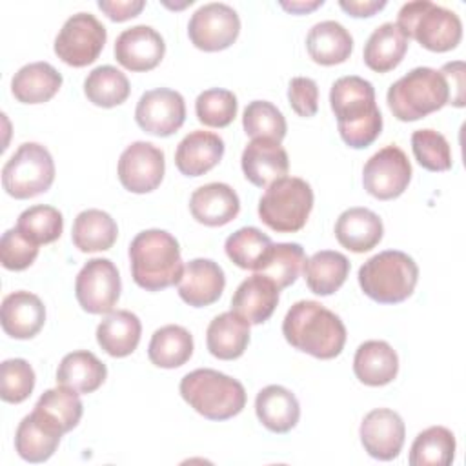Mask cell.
Returning <instances> with one entry per match:
<instances>
[{
	"label": "cell",
	"mask_w": 466,
	"mask_h": 466,
	"mask_svg": "<svg viewBox=\"0 0 466 466\" xmlns=\"http://www.w3.org/2000/svg\"><path fill=\"white\" fill-rule=\"evenodd\" d=\"M329 106L339 135L353 149H364L382 131V115L375 104L373 84L362 76H340L329 89Z\"/></svg>",
	"instance_id": "obj_1"
},
{
	"label": "cell",
	"mask_w": 466,
	"mask_h": 466,
	"mask_svg": "<svg viewBox=\"0 0 466 466\" xmlns=\"http://www.w3.org/2000/svg\"><path fill=\"white\" fill-rule=\"evenodd\" d=\"M282 335L295 350L322 360L339 357L346 344L344 322L317 300L295 302L282 320Z\"/></svg>",
	"instance_id": "obj_2"
},
{
	"label": "cell",
	"mask_w": 466,
	"mask_h": 466,
	"mask_svg": "<svg viewBox=\"0 0 466 466\" xmlns=\"http://www.w3.org/2000/svg\"><path fill=\"white\" fill-rule=\"evenodd\" d=\"M131 277L146 291L178 284L184 264L178 240L164 229H144L129 244Z\"/></svg>",
	"instance_id": "obj_3"
},
{
	"label": "cell",
	"mask_w": 466,
	"mask_h": 466,
	"mask_svg": "<svg viewBox=\"0 0 466 466\" xmlns=\"http://www.w3.org/2000/svg\"><path fill=\"white\" fill-rule=\"evenodd\" d=\"M178 390L182 399L209 420H228L246 406L244 386L237 379L211 368L189 371L182 377Z\"/></svg>",
	"instance_id": "obj_4"
},
{
	"label": "cell",
	"mask_w": 466,
	"mask_h": 466,
	"mask_svg": "<svg viewBox=\"0 0 466 466\" xmlns=\"http://www.w3.org/2000/svg\"><path fill=\"white\" fill-rule=\"evenodd\" d=\"M359 284L364 295L379 304H399L411 297L419 266L399 249H386L370 257L359 269Z\"/></svg>",
	"instance_id": "obj_5"
},
{
	"label": "cell",
	"mask_w": 466,
	"mask_h": 466,
	"mask_svg": "<svg viewBox=\"0 0 466 466\" xmlns=\"http://www.w3.org/2000/svg\"><path fill=\"white\" fill-rule=\"evenodd\" d=\"M386 102L395 118L413 122L442 109L450 102V89L441 71L415 67L390 86Z\"/></svg>",
	"instance_id": "obj_6"
},
{
	"label": "cell",
	"mask_w": 466,
	"mask_h": 466,
	"mask_svg": "<svg viewBox=\"0 0 466 466\" xmlns=\"http://www.w3.org/2000/svg\"><path fill=\"white\" fill-rule=\"evenodd\" d=\"M397 27L406 38L417 40L433 53L451 51L462 38L459 15L430 0L404 4L397 15Z\"/></svg>",
	"instance_id": "obj_7"
},
{
	"label": "cell",
	"mask_w": 466,
	"mask_h": 466,
	"mask_svg": "<svg viewBox=\"0 0 466 466\" xmlns=\"http://www.w3.org/2000/svg\"><path fill=\"white\" fill-rule=\"evenodd\" d=\"M313 209V189L299 177H284L266 187L258 200L260 220L277 233L300 231Z\"/></svg>",
	"instance_id": "obj_8"
},
{
	"label": "cell",
	"mask_w": 466,
	"mask_h": 466,
	"mask_svg": "<svg viewBox=\"0 0 466 466\" xmlns=\"http://www.w3.org/2000/svg\"><path fill=\"white\" fill-rule=\"evenodd\" d=\"M55 180V162L47 147L24 142L2 167V186L7 195L24 200L46 193Z\"/></svg>",
	"instance_id": "obj_9"
},
{
	"label": "cell",
	"mask_w": 466,
	"mask_h": 466,
	"mask_svg": "<svg viewBox=\"0 0 466 466\" xmlns=\"http://www.w3.org/2000/svg\"><path fill=\"white\" fill-rule=\"evenodd\" d=\"M107 31L91 13L69 16L55 38L56 56L73 67L93 64L104 49Z\"/></svg>",
	"instance_id": "obj_10"
},
{
	"label": "cell",
	"mask_w": 466,
	"mask_h": 466,
	"mask_svg": "<svg viewBox=\"0 0 466 466\" xmlns=\"http://www.w3.org/2000/svg\"><path fill=\"white\" fill-rule=\"evenodd\" d=\"M120 275L109 258L87 260L75 280V295L78 304L84 311L93 315L113 311L120 299Z\"/></svg>",
	"instance_id": "obj_11"
},
{
	"label": "cell",
	"mask_w": 466,
	"mask_h": 466,
	"mask_svg": "<svg viewBox=\"0 0 466 466\" xmlns=\"http://www.w3.org/2000/svg\"><path fill=\"white\" fill-rule=\"evenodd\" d=\"M411 180V164L399 146H384L368 158L362 169L364 189L379 198L391 200L400 197Z\"/></svg>",
	"instance_id": "obj_12"
},
{
	"label": "cell",
	"mask_w": 466,
	"mask_h": 466,
	"mask_svg": "<svg viewBox=\"0 0 466 466\" xmlns=\"http://www.w3.org/2000/svg\"><path fill=\"white\" fill-rule=\"evenodd\" d=\"M240 33L237 11L222 2L200 5L189 18L187 35L197 49L213 53L228 49Z\"/></svg>",
	"instance_id": "obj_13"
},
{
	"label": "cell",
	"mask_w": 466,
	"mask_h": 466,
	"mask_svg": "<svg viewBox=\"0 0 466 466\" xmlns=\"http://www.w3.org/2000/svg\"><path fill=\"white\" fill-rule=\"evenodd\" d=\"M164 151L151 142L137 140L118 158V180L127 191L137 195L157 189L164 178Z\"/></svg>",
	"instance_id": "obj_14"
},
{
	"label": "cell",
	"mask_w": 466,
	"mask_h": 466,
	"mask_svg": "<svg viewBox=\"0 0 466 466\" xmlns=\"http://www.w3.org/2000/svg\"><path fill=\"white\" fill-rule=\"evenodd\" d=\"M135 120L140 129L155 137H169L177 133L186 120L184 96L167 87L146 91L135 109Z\"/></svg>",
	"instance_id": "obj_15"
},
{
	"label": "cell",
	"mask_w": 466,
	"mask_h": 466,
	"mask_svg": "<svg viewBox=\"0 0 466 466\" xmlns=\"http://www.w3.org/2000/svg\"><path fill=\"white\" fill-rule=\"evenodd\" d=\"M404 422L400 415L390 408L371 410L360 422V442L373 459H397L404 446Z\"/></svg>",
	"instance_id": "obj_16"
},
{
	"label": "cell",
	"mask_w": 466,
	"mask_h": 466,
	"mask_svg": "<svg viewBox=\"0 0 466 466\" xmlns=\"http://www.w3.org/2000/svg\"><path fill=\"white\" fill-rule=\"evenodd\" d=\"M166 53L162 35L151 25L138 24L124 29L115 42L116 62L129 71H149L155 69Z\"/></svg>",
	"instance_id": "obj_17"
},
{
	"label": "cell",
	"mask_w": 466,
	"mask_h": 466,
	"mask_svg": "<svg viewBox=\"0 0 466 466\" xmlns=\"http://www.w3.org/2000/svg\"><path fill=\"white\" fill-rule=\"evenodd\" d=\"M240 166L244 177L257 187H268L284 178L289 169V158L280 142L269 138H253L242 151Z\"/></svg>",
	"instance_id": "obj_18"
},
{
	"label": "cell",
	"mask_w": 466,
	"mask_h": 466,
	"mask_svg": "<svg viewBox=\"0 0 466 466\" xmlns=\"http://www.w3.org/2000/svg\"><path fill=\"white\" fill-rule=\"evenodd\" d=\"M180 299L193 306L204 308L217 302L226 288L224 269L211 258H193L184 266L178 280Z\"/></svg>",
	"instance_id": "obj_19"
},
{
	"label": "cell",
	"mask_w": 466,
	"mask_h": 466,
	"mask_svg": "<svg viewBox=\"0 0 466 466\" xmlns=\"http://www.w3.org/2000/svg\"><path fill=\"white\" fill-rule=\"evenodd\" d=\"M189 211L197 222L218 228L226 226L238 215L240 200L231 186L224 182H209L191 193Z\"/></svg>",
	"instance_id": "obj_20"
},
{
	"label": "cell",
	"mask_w": 466,
	"mask_h": 466,
	"mask_svg": "<svg viewBox=\"0 0 466 466\" xmlns=\"http://www.w3.org/2000/svg\"><path fill=\"white\" fill-rule=\"evenodd\" d=\"M2 329L13 339H33L46 322L44 302L29 291H13L4 297L0 308Z\"/></svg>",
	"instance_id": "obj_21"
},
{
	"label": "cell",
	"mask_w": 466,
	"mask_h": 466,
	"mask_svg": "<svg viewBox=\"0 0 466 466\" xmlns=\"http://www.w3.org/2000/svg\"><path fill=\"white\" fill-rule=\"evenodd\" d=\"M224 149V140L217 133L195 129L178 142L175 166L186 177H200L222 160Z\"/></svg>",
	"instance_id": "obj_22"
},
{
	"label": "cell",
	"mask_w": 466,
	"mask_h": 466,
	"mask_svg": "<svg viewBox=\"0 0 466 466\" xmlns=\"http://www.w3.org/2000/svg\"><path fill=\"white\" fill-rule=\"evenodd\" d=\"M279 288L264 275H251L238 284L231 299V311L240 315L249 324L266 322L277 304H279Z\"/></svg>",
	"instance_id": "obj_23"
},
{
	"label": "cell",
	"mask_w": 466,
	"mask_h": 466,
	"mask_svg": "<svg viewBox=\"0 0 466 466\" xmlns=\"http://www.w3.org/2000/svg\"><path fill=\"white\" fill-rule=\"evenodd\" d=\"M384 226L380 217L368 208H350L335 222L339 244L353 253L373 249L382 240Z\"/></svg>",
	"instance_id": "obj_24"
},
{
	"label": "cell",
	"mask_w": 466,
	"mask_h": 466,
	"mask_svg": "<svg viewBox=\"0 0 466 466\" xmlns=\"http://www.w3.org/2000/svg\"><path fill=\"white\" fill-rule=\"evenodd\" d=\"M255 413L264 428L273 433H288L300 419V406L288 388L269 384L257 393Z\"/></svg>",
	"instance_id": "obj_25"
},
{
	"label": "cell",
	"mask_w": 466,
	"mask_h": 466,
	"mask_svg": "<svg viewBox=\"0 0 466 466\" xmlns=\"http://www.w3.org/2000/svg\"><path fill=\"white\" fill-rule=\"evenodd\" d=\"M353 373L366 386H386L399 373L397 351L386 340H366L355 351Z\"/></svg>",
	"instance_id": "obj_26"
},
{
	"label": "cell",
	"mask_w": 466,
	"mask_h": 466,
	"mask_svg": "<svg viewBox=\"0 0 466 466\" xmlns=\"http://www.w3.org/2000/svg\"><path fill=\"white\" fill-rule=\"evenodd\" d=\"M82 400L78 397V391L66 388V386H56L51 390H46L36 404L33 413L46 422L49 428H53L56 433L64 435L71 431L82 419Z\"/></svg>",
	"instance_id": "obj_27"
},
{
	"label": "cell",
	"mask_w": 466,
	"mask_h": 466,
	"mask_svg": "<svg viewBox=\"0 0 466 466\" xmlns=\"http://www.w3.org/2000/svg\"><path fill=\"white\" fill-rule=\"evenodd\" d=\"M206 344L209 353L220 360L238 359L249 344V322L235 311L220 313L208 326Z\"/></svg>",
	"instance_id": "obj_28"
},
{
	"label": "cell",
	"mask_w": 466,
	"mask_h": 466,
	"mask_svg": "<svg viewBox=\"0 0 466 466\" xmlns=\"http://www.w3.org/2000/svg\"><path fill=\"white\" fill-rule=\"evenodd\" d=\"M306 49L313 62L320 66H335L350 58L353 38L342 24L335 20H322L309 29L306 36Z\"/></svg>",
	"instance_id": "obj_29"
},
{
	"label": "cell",
	"mask_w": 466,
	"mask_h": 466,
	"mask_svg": "<svg viewBox=\"0 0 466 466\" xmlns=\"http://www.w3.org/2000/svg\"><path fill=\"white\" fill-rule=\"evenodd\" d=\"M140 333V319L127 309H116L109 311L98 324L96 342L107 355L120 359L131 355L137 350Z\"/></svg>",
	"instance_id": "obj_30"
},
{
	"label": "cell",
	"mask_w": 466,
	"mask_h": 466,
	"mask_svg": "<svg viewBox=\"0 0 466 466\" xmlns=\"http://www.w3.org/2000/svg\"><path fill=\"white\" fill-rule=\"evenodd\" d=\"M62 75L47 62L20 67L11 80V93L22 104H44L62 87Z\"/></svg>",
	"instance_id": "obj_31"
},
{
	"label": "cell",
	"mask_w": 466,
	"mask_h": 466,
	"mask_svg": "<svg viewBox=\"0 0 466 466\" xmlns=\"http://www.w3.org/2000/svg\"><path fill=\"white\" fill-rule=\"evenodd\" d=\"M408 51V38L393 22H384L371 31L364 44V64L377 73L395 69Z\"/></svg>",
	"instance_id": "obj_32"
},
{
	"label": "cell",
	"mask_w": 466,
	"mask_h": 466,
	"mask_svg": "<svg viewBox=\"0 0 466 466\" xmlns=\"http://www.w3.org/2000/svg\"><path fill=\"white\" fill-rule=\"evenodd\" d=\"M107 377L106 364L91 351L78 350L67 353L56 370V384L78 393L96 391Z\"/></svg>",
	"instance_id": "obj_33"
},
{
	"label": "cell",
	"mask_w": 466,
	"mask_h": 466,
	"mask_svg": "<svg viewBox=\"0 0 466 466\" xmlns=\"http://www.w3.org/2000/svg\"><path fill=\"white\" fill-rule=\"evenodd\" d=\"M302 271L309 291L328 297L346 282L350 275V260L339 251L322 249L306 258Z\"/></svg>",
	"instance_id": "obj_34"
},
{
	"label": "cell",
	"mask_w": 466,
	"mask_h": 466,
	"mask_svg": "<svg viewBox=\"0 0 466 466\" xmlns=\"http://www.w3.org/2000/svg\"><path fill=\"white\" fill-rule=\"evenodd\" d=\"M118 235L116 222L102 209H84L76 215L71 229L73 244L84 253L109 249Z\"/></svg>",
	"instance_id": "obj_35"
},
{
	"label": "cell",
	"mask_w": 466,
	"mask_h": 466,
	"mask_svg": "<svg viewBox=\"0 0 466 466\" xmlns=\"http://www.w3.org/2000/svg\"><path fill=\"white\" fill-rule=\"evenodd\" d=\"M193 355V337L178 324L158 328L149 340L147 357L157 368L173 370L186 364Z\"/></svg>",
	"instance_id": "obj_36"
},
{
	"label": "cell",
	"mask_w": 466,
	"mask_h": 466,
	"mask_svg": "<svg viewBox=\"0 0 466 466\" xmlns=\"http://www.w3.org/2000/svg\"><path fill=\"white\" fill-rule=\"evenodd\" d=\"M60 437V433H56L31 411L16 428L15 450L27 462H44L58 448Z\"/></svg>",
	"instance_id": "obj_37"
},
{
	"label": "cell",
	"mask_w": 466,
	"mask_h": 466,
	"mask_svg": "<svg viewBox=\"0 0 466 466\" xmlns=\"http://www.w3.org/2000/svg\"><path fill=\"white\" fill-rule=\"evenodd\" d=\"M306 264L304 248L297 242L271 244L257 273L268 277L279 289L291 286Z\"/></svg>",
	"instance_id": "obj_38"
},
{
	"label": "cell",
	"mask_w": 466,
	"mask_h": 466,
	"mask_svg": "<svg viewBox=\"0 0 466 466\" xmlns=\"http://www.w3.org/2000/svg\"><path fill=\"white\" fill-rule=\"evenodd\" d=\"M455 435L444 426L420 431L410 448L411 466H448L455 457Z\"/></svg>",
	"instance_id": "obj_39"
},
{
	"label": "cell",
	"mask_w": 466,
	"mask_h": 466,
	"mask_svg": "<svg viewBox=\"0 0 466 466\" xmlns=\"http://www.w3.org/2000/svg\"><path fill=\"white\" fill-rule=\"evenodd\" d=\"M131 91L127 76L113 66L95 67L84 80L87 100L98 107H115L127 100Z\"/></svg>",
	"instance_id": "obj_40"
},
{
	"label": "cell",
	"mask_w": 466,
	"mask_h": 466,
	"mask_svg": "<svg viewBox=\"0 0 466 466\" xmlns=\"http://www.w3.org/2000/svg\"><path fill=\"white\" fill-rule=\"evenodd\" d=\"M271 244H273L271 238L266 233H262L258 228L246 226L231 233L226 238L224 248H226V255L235 266L242 269L257 271L260 262L268 255Z\"/></svg>",
	"instance_id": "obj_41"
},
{
	"label": "cell",
	"mask_w": 466,
	"mask_h": 466,
	"mask_svg": "<svg viewBox=\"0 0 466 466\" xmlns=\"http://www.w3.org/2000/svg\"><path fill=\"white\" fill-rule=\"evenodd\" d=\"M242 126L251 138H269L280 142L286 137V118L277 106L268 100H253L246 106Z\"/></svg>",
	"instance_id": "obj_42"
},
{
	"label": "cell",
	"mask_w": 466,
	"mask_h": 466,
	"mask_svg": "<svg viewBox=\"0 0 466 466\" xmlns=\"http://www.w3.org/2000/svg\"><path fill=\"white\" fill-rule=\"evenodd\" d=\"M16 228L38 246L51 244L60 238L64 229V218L56 208L38 204L24 209L18 215Z\"/></svg>",
	"instance_id": "obj_43"
},
{
	"label": "cell",
	"mask_w": 466,
	"mask_h": 466,
	"mask_svg": "<svg viewBox=\"0 0 466 466\" xmlns=\"http://www.w3.org/2000/svg\"><path fill=\"white\" fill-rule=\"evenodd\" d=\"M237 96L229 89L211 87L202 91L195 100V113L200 124L209 127H226L237 116Z\"/></svg>",
	"instance_id": "obj_44"
},
{
	"label": "cell",
	"mask_w": 466,
	"mask_h": 466,
	"mask_svg": "<svg viewBox=\"0 0 466 466\" xmlns=\"http://www.w3.org/2000/svg\"><path fill=\"white\" fill-rule=\"evenodd\" d=\"M411 149L415 160L428 171H448L453 164L448 140L435 129L413 131Z\"/></svg>",
	"instance_id": "obj_45"
},
{
	"label": "cell",
	"mask_w": 466,
	"mask_h": 466,
	"mask_svg": "<svg viewBox=\"0 0 466 466\" xmlns=\"http://www.w3.org/2000/svg\"><path fill=\"white\" fill-rule=\"evenodd\" d=\"M35 370L24 359H7L0 364V397L5 402H24L35 388Z\"/></svg>",
	"instance_id": "obj_46"
},
{
	"label": "cell",
	"mask_w": 466,
	"mask_h": 466,
	"mask_svg": "<svg viewBox=\"0 0 466 466\" xmlns=\"http://www.w3.org/2000/svg\"><path fill=\"white\" fill-rule=\"evenodd\" d=\"M38 257V244L27 238L18 228L7 229L0 238V262L5 269L22 271Z\"/></svg>",
	"instance_id": "obj_47"
},
{
	"label": "cell",
	"mask_w": 466,
	"mask_h": 466,
	"mask_svg": "<svg viewBox=\"0 0 466 466\" xmlns=\"http://www.w3.org/2000/svg\"><path fill=\"white\" fill-rule=\"evenodd\" d=\"M288 100L291 109L304 118H309L319 109V87L309 76H295L288 86Z\"/></svg>",
	"instance_id": "obj_48"
},
{
	"label": "cell",
	"mask_w": 466,
	"mask_h": 466,
	"mask_svg": "<svg viewBox=\"0 0 466 466\" xmlns=\"http://www.w3.org/2000/svg\"><path fill=\"white\" fill-rule=\"evenodd\" d=\"M442 76L446 78L448 89H450V102L455 107H462L464 106V75H466V67L464 62L455 60V62H448L441 67Z\"/></svg>",
	"instance_id": "obj_49"
},
{
	"label": "cell",
	"mask_w": 466,
	"mask_h": 466,
	"mask_svg": "<svg viewBox=\"0 0 466 466\" xmlns=\"http://www.w3.org/2000/svg\"><path fill=\"white\" fill-rule=\"evenodd\" d=\"M98 9H102L113 22H124L137 16L146 2L144 0H98Z\"/></svg>",
	"instance_id": "obj_50"
},
{
	"label": "cell",
	"mask_w": 466,
	"mask_h": 466,
	"mask_svg": "<svg viewBox=\"0 0 466 466\" xmlns=\"http://www.w3.org/2000/svg\"><path fill=\"white\" fill-rule=\"evenodd\" d=\"M340 9L355 18L373 16L377 11L386 7V0H340Z\"/></svg>",
	"instance_id": "obj_51"
},
{
	"label": "cell",
	"mask_w": 466,
	"mask_h": 466,
	"mask_svg": "<svg viewBox=\"0 0 466 466\" xmlns=\"http://www.w3.org/2000/svg\"><path fill=\"white\" fill-rule=\"evenodd\" d=\"M322 4H324V0H315V2H280V7H284V9L289 11V13L302 15V13H308V11L317 9V7L322 5Z\"/></svg>",
	"instance_id": "obj_52"
}]
</instances>
